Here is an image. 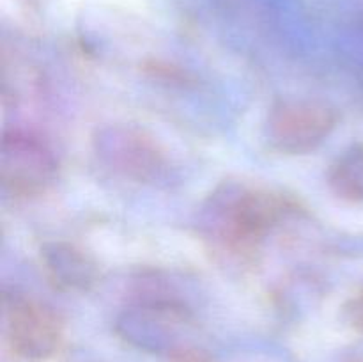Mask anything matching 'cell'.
I'll return each instance as SVG.
<instances>
[{
  "mask_svg": "<svg viewBox=\"0 0 363 362\" xmlns=\"http://www.w3.org/2000/svg\"><path fill=\"white\" fill-rule=\"evenodd\" d=\"M169 362H215L208 353L195 348H176L169 355Z\"/></svg>",
  "mask_w": 363,
  "mask_h": 362,
  "instance_id": "obj_7",
  "label": "cell"
},
{
  "mask_svg": "<svg viewBox=\"0 0 363 362\" xmlns=\"http://www.w3.org/2000/svg\"><path fill=\"white\" fill-rule=\"evenodd\" d=\"M55 162L45 146L28 135H7L2 146V181L14 195H34L53 180Z\"/></svg>",
  "mask_w": 363,
  "mask_h": 362,
  "instance_id": "obj_3",
  "label": "cell"
},
{
  "mask_svg": "<svg viewBox=\"0 0 363 362\" xmlns=\"http://www.w3.org/2000/svg\"><path fill=\"white\" fill-rule=\"evenodd\" d=\"M330 183L344 197H363V151L353 149L330 170Z\"/></svg>",
  "mask_w": 363,
  "mask_h": 362,
  "instance_id": "obj_6",
  "label": "cell"
},
{
  "mask_svg": "<svg viewBox=\"0 0 363 362\" xmlns=\"http://www.w3.org/2000/svg\"><path fill=\"white\" fill-rule=\"evenodd\" d=\"M337 123V114L326 103L314 99H289L269 112L268 137L279 151L303 155L326 141Z\"/></svg>",
  "mask_w": 363,
  "mask_h": 362,
  "instance_id": "obj_1",
  "label": "cell"
},
{
  "mask_svg": "<svg viewBox=\"0 0 363 362\" xmlns=\"http://www.w3.org/2000/svg\"><path fill=\"white\" fill-rule=\"evenodd\" d=\"M6 336L14 355L27 362H46L62 346L64 323L46 304L23 298L7 309Z\"/></svg>",
  "mask_w": 363,
  "mask_h": 362,
  "instance_id": "obj_2",
  "label": "cell"
},
{
  "mask_svg": "<svg viewBox=\"0 0 363 362\" xmlns=\"http://www.w3.org/2000/svg\"><path fill=\"white\" fill-rule=\"evenodd\" d=\"M291 206L287 199L264 190L247 192L227 209V238L238 247L257 243Z\"/></svg>",
  "mask_w": 363,
  "mask_h": 362,
  "instance_id": "obj_4",
  "label": "cell"
},
{
  "mask_svg": "<svg viewBox=\"0 0 363 362\" xmlns=\"http://www.w3.org/2000/svg\"><path fill=\"white\" fill-rule=\"evenodd\" d=\"M46 263L52 270V275L57 284H66V286L85 287L89 283L94 280V270L89 265L87 259L73 248H60L46 254Z\"/></svg>",
  "mask_w": 363,
  "mask_h": 362,
  "instance_id": "obj_5",
  "label": "cell"
}]
</instances>
